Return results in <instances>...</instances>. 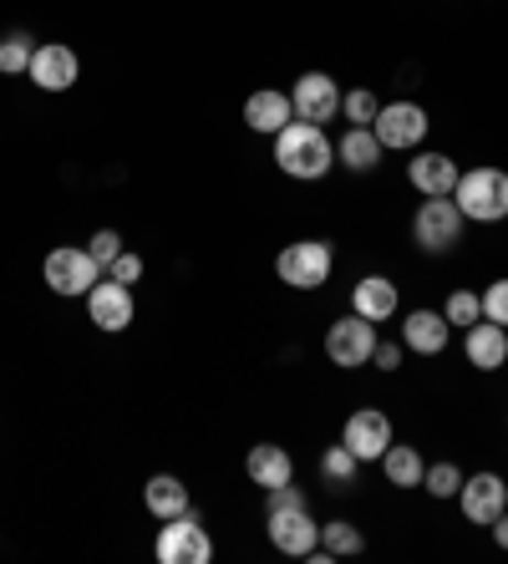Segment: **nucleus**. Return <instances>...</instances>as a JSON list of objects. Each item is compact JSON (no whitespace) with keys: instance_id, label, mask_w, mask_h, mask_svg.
Here are the masks:
<instances>
[{"instance_id":"f257e3e1","label":"nucleus","mask_w":508,"mask_h":564,"mask_svg":"<svg viewBox=\"0 0 508 564\" xmlns=\"http://www.w3.org/2000/svg\"><path fill=\"white\" fill-rule=\"evenodd\" d=\"M274 163L280 173L300 178V184H315V178H326L336 169V143L326 138L321 122H285V128L274 132Z\"/></svg>"},{"instance_id":"f03ea898","label":"nucleus","mask_w":508,"mask_h":564,"mask_svg":"<svg viewBox=\"0 0 508 564\" xmlns=\"http://www.w3.org/2000/svg\"><path fill=\"white\" fill-rule=\"evenodd\" d=\"M453 204L463 209L468 224H498L508 219V173L504 169H468L457 173V188H453Z\"/></svg>"},{"instance_id":"7ed1b4c3","label":"nucleus","mask_w":508,"mask_h":564,"mask_svg":"<svg viewBox=\"0 0 508 564\" xmlns=\"http://www.w3.org/2000/svg\"><path fill=\"white\" fill-rule=\"evenodd\" d=\"M331 270H336V250L326 239H295V245L274 254V275L290 290H321L331 280Z\"/></svg>"},{"instance_id":"20e7f679","label":"nucleus","mask_w":508,"mask_h":564,"mask_svg":"<svg viewBox=\"0 0 508 564\" xmlns=\"http://www.w3.org/2000/svg\"><path fill=\"white\" fill-rule=\"evenodd\" d=\"M463 229H468V219H463V209L453 204V194H437V198H428V204H418V219H412L418 250L447 254L453 245H463Z\"/></svg>"},{"instance_id":"39448f33","label":"nucleus","mask_w":508,"mask_h":564,"mask_svg":"<svg viewBox=\"0 0 508 564\" xmlns=\"http://www.w3.org/2000/svg\"><path fill=\"white\" fill-rule=\"evenodd\" d=\"M153 554L163 564H209L214 560V539H209V529L194 519V509H188V513H179V519H163Z\"/></svg>"},{"instance_id":"423d86ee","label":"nucleus","mask_w":508,"mask_h":564,"mask_svg":"<svg viewBox=\"0 0 508 564\" xmlns=\"http://www.w3.org/2000/svg\"><path fill=\"white\" fill-rule=\"evenodd\" d=\"M41 280L52 285V295H66V301H87V290L102 280V264L91 260L87 250H77V245H62V250L46 254V264H41Z\"/></svg>"},{"instance_id":"0eeeda50","label":"nucleus","mask_w":508,"mask_h":564,"mask_svg":"<svg viewBox=\"0 0 508 564\" xmlns=\"http://www.w3.org/2000/svg\"><path fill=\"white\" fill-rule=\"evenodd\" d=\"M371 132H377V143L387 148V153H412V148H422V138H428V112H422L418 102H381Z\"/></svg>"},{"instance_id":"6e6552de","label":"nucleus","mask_w":508,"mask_h":564,"mask_svg":"<svg viewBox=\"0 0 508 564\" xmlns=\"http://www.w3.org/2000/svg\"><path fill=\"white\" fill-rule=\"evenodd\" d=\"M371 351H377V326L371 321H361V315H341V321H331L326 330V356L336 361L341 371H356L371 361Z\"/></svg>"},{"instance_id":"1a4fd4ad","label":"nucleus","mask_w":508,"mask_h":564,"mask_svg":"<svg viewBox=\"0 0 508 564\" xmlns=\"http://www.w3.org/2000/svg\"><path fill=\"white\" fill-rule=\"evenodd\" d=\"M341 443L352 447L361 463H381V453L397 443V437H391V417L377 408H356L352 417H346V427H341Z\"/></svg>"},{"instance_id":"9d476101","label":"nucleus","mask_w":508,"mask_h":564,"mask_svg":"<svg viewBox=\"0 0 508 564\" xmlns=\"http://www.w3.org/2000/svg\"><path fill=\"white\" fill-rule=\"evenodd\" d=\"M132 290L122 285V280H112V275H102L97 285L87 290V315H91V326L97 330H107V336H118V330H128L132 326Z\"/></svg>"},{"instance_id":"9b49d317","label":"nucleus","mask_w":508,"mask_h":564,"mask_svg":"<svg viewBox=\"0 0 508 564\" xmlns=\"http://www.w3.org/2000/svg\"><path fill=\"white\" fill-rule=\"evenodd\" d=\"M270 544L290 560H311L321 544V524L311 519V509H274L270 513Z\"/></svg>"},{"instance_id":"f8f14e48","label":"nucleus","mask_w":508,"mask_h":564,"mask_svg":"<svg viewBox=\"0 0 508 564\" xmlns=\"http://www.w3.org/2000/svg\"><path fill=\"white\" fill-rule=\"evenodd\" d=\"M341 87L336 77H326V72H305V77H295V93H290V107H295L300 122H331L341 112Z\"/></svg>"},{"instance_id":"ddd939ff","label":"nucleus","mask_w":508,"mask_h":564,"mask_svg":"<svg viewBox=\"0 0 508 564\" xmlns=\"http://www.w3.org/2000/svg\"><path fill=\"white\" fill-rule=\"evenodd\" d=\"M457 503H463V519H468V524H494L498 513L508 509V484L498 473H473V478H463V488H457Z\"/></svg>"},{"instance_id":"4468645a","label":"nucleus","mask_w":508,"mask_h":564,"mask_svg":"<svg viewBox=\"0 0 508 564\" xmlns=\"http://www.w3.org/2000/svg\"><path fill=\"white\" fill-rule=\"evenodd\" d=\"M77 52L72 46H62V41H46V46H36V56H31V72L26 77L36 82L41 93H72L77 87Z\"/></svg>"},{"instance_id":"2eb2a0df","label":"nucleus","mask_w":508,"mask_h":564,"mask_svg":"<svg viewBox=\"0 0 508 564\" xmlns=\"http://www.w3.org/2000/svg\"><path fill=\"white\" fill-rule=\"evenodd\" d=\"M463 351H468V367L498 371L508 361V326H498V321H473L468 336H463Z\"/></svg>"},{"instance_id":"dca6fc26","label":"nucleus","mask_w":508,"mask_h":564,"mask_svg":"<svg viewBox=\"0 0 508 564\" xmlns=\"http://www.w3.org/2000/svg\"><path fill=\"white\" fill-rule=\"evenodd\" d=\"M447 336H453V326H447L443 311H412L402 321V346L407 351H418V356H443Z\"/></svg>"},{"instance_id":"f3484780","label":"nucleus","mask_w":508,"mask_h":564,"mask_svg":"<svg viewBox=\"0 0 508 564\" xmlns=\"http://www.w3.org/2000/svg\"><path fill=\"white\" fill-rule=\"evenodd\" d=\"M397 305H402V295H397V285H391L387 275H366V280H356V290H352V311L361 315V321L381 326V321H391V315H397Z\"/></svg>"},{"instance_id":"a211bd4d","label":"nucleus","mask_w":508,"mask_h":564,"mask_svg":"<svg viewBox=\"0 0 508 564\" xmlns=\"http://www.w3.org/2000/svg\"><path fill=\"white\" fill-rule=\"evenodd\" d=\"M407 178L418 188L422 198H437V194H453L457 188V163L447 153H418L407 163Z\"/></svg>"},{"instance_id":"6ab92c4d","label":"nucleus","mask_w":508,"mask_h":564,"mask_svg":"<svg viewBox=\"0 0 508 564\" xmlns=\"http://www.w3.org/2000/svg\"><path fill=\"white\" fill-rule=\"evenodd\" d=\"M285 122H295L290 93H274V87H264V93H255L245 102V128L249 132H264V138H274V132L285 128Z\"/></svg>"},{"instance_id":"aec40b11","label":"nucleus","mask_w":508,"mask_h":564,"mask_svg":"<svg viewBox=\"0 0 508 564\" xmlns=\"http://www.w3.org/2000/svg\"><path fill=\"white\" fill-rule=\"evenodd\" d=\"M245 473L255 478V488H280V484H290L295 478V463H290V453L280 443H255L249 447V458H245Z\"/></svg>"},{"instance_id":"412c9836","label":"nucleus","mask_w":508,"mask_h":564,"mask_svg":"<svg viewBox=\"0 0 508 564\" xmlns=\"http://www.w3.org/2000/svg\"><path fill=\"white\" fill-rule=\"evenodd\" d=\"M143 503L153 519H179V513L194 509V499H188V488H183V478H173V473H153L143 488Z\"/></svg>"},{"instance_id":"4be33fe9","label":"nucleus","mask_w":508,"mask_h":564,"mask_svg":"<svg viewBox=\"0 0 508 564\" xmlns=\"http://www.w3.org/2000/svg\"><path fill=\"white\" fill-rule=\"evenodd\" d=\"M381 153H387V148L377 143V132H371V128H346V132H341V143H336V158L352 173L381 169Z\"/></svg>"},{"instance_id":"5701e85b","label":"nucleus","mask_w":508,"mask_h":564,"mask_svg":"<svg viewBox=\"0 0 508 564\" xmlns=\"http://www.w3.org/2000/svg\"><path fill=\"white\" fill-rule=\"evenodd\" d=\"M381 473H387V484H391V488H422V473H428V458H422L418 447L391 443L387 453H381Z\"/></svg>"},{"instance_id":"b1692460","label":"nucleus","mask_w":508,"mask_h":564,"mask_svg":"<svg viewBox=\"0 0 508 564\" xmlns=\"http://www.w3.org/2000/svg\"><path fill=\"white\" fill-rule=\"evenodd\" d=\"M321 550H326V560H346V554H361L366 539L356 524H346V519H331V524H321Z\"/></svg>"},{"instance_id":"393cba45","label":"nucleus","mask_w":508,"mask_h":564,"mask_svg":"<svg viewBox=\"0 0 508 564\" xmlns=\"http://www.w3.org/2000/svg\"><path fill=\"white\" fill-rule=\"evenodd\" d=\"M31 56H36V46H31L26 31L0 36V77H21V72H31Z\"/></svg>"},{"instance_id":"a878e982","label":"nucleus","mask_w":508,"mask_h":564,"mask_svg":"<svg viewBox=\"0 0 508 564\" xmlns=\"http://www.w3.org/2000/svg\"><path fill=\"white\" fill-rule=\"evenodd\" d=\"M356 468H361V458H356L346 443H331L326 453H321V478H326V484H352Z\"/></svg>"},{"instance_id":"bb28decb","label":"nucleus","mask_w":508,"mask_h":564,"mask_svg":"<svg viewBox=\"0 0 508 564\" xmlns=\"http://www.w3.org/2000/svg\"><path fill=\"white\" fill-rule=\"evenodd\" d=\"M463 478H468V473L457 468V463H428V473H422V488H428L432 499H457Z\"/></svg>"},{"instance_id":"cd10ccee","label":"nucleus","mask_w":508,"mask_h":564,"mask_svg":"<svg viewBox=\"0 0 508 564\" xmlns=\"http://www.w3.org/2000/svg\"><path fill=\"white\" fill-rule=\"evenodd\" d=\"M377 112H381V102H377V93H366V87H356V93L341 97V118L352 122V128H371Z\"/></svg>"},{"instance_id":"c85d7f7f","label":"nucleus","mask_w":508,"mask_h":564,"mask_svg":"<svg viewBox=\"0 0 508 564\" xmlns=\"http://www.w3.org/2000/svg\"><path fill=\"white\" fill-rule=\"evenodd\" d=\"M443 315H447V326H473V321H483V301L473 295V290H453L447 305H443Z\"/></svg>"},{"instance_id":"c756f323","label":"nucleus","mask_w":508,"mask_h":564,"mask_svg":"<svg viewBox=\"0 0 508 564\" xmlns=\"http://www.w3.org/2000/svg\"><path fill=\"white\" fill-rule=\"evenodd\" d=\"M87 254L102 264V275H107V264L122 254V235H118V229H97V235H91V245H87Z\"/></svg>"},{"instance_id":"7c9ffc66","label":"nucleus","mask_w":508,"mask_h":564,"mask_svg":"<svg viewBox=\"0 0 508 564\" xmlns=\"http://www.w3.org/2000/svg\"><path fill=\"white\" fill-rule=\"evenodd\" d=\"M483 301V321H498V326H508V280H494V285L478 295Z\"/></svg>"},{"instance_id":"2f4dec72","label":"nucleus","mask_w":508,"mask_h":564,"mask_svg":"<svg viewBox=\"0 0 508 564\" xmlns=\"http://www.w3.org/2000/svg\"><path fill=\"white\" fill-rule=\"evenodd\" d=\"M107 275L112 280H122V285H138L143 280V254H132V250H122L118 260L107 264Z\"/></svg>"},{"instance_id":"473e14b6","label":"nucleus","mask_w":508,"mask_h":564,"mask_svg":"<svg viewBox=\"0 0 508 564\" xmlns=\"http://www.w3.org/2000/svg\"><path fill=\"white\" fill-rule=\"evenodd\" d=\"M274 509H305V494H300V488H290V484L270 488V513Z\"/></svg>"},{"instance_id":"72a5a7b5","label":"nucleus","mask_w":508,"mask_h":564,"mask_svg":"<svg viewBox=\"0 0 508 564\" xmlns=\"http://www.w3.org/2000/svg\"><path fill=\"white\" fill-rule=\"evenodd\" d=\"M371 361H377V371H397V367H402V346L377 341V351H371Z\"/></svg>"},{"instance_id":"f704fd0d","label":"nucleus","mask_w":508,"mask_h":564,"mask_svg":"<svg viewBox=\"0 0 508 564\" xmlns=\"http://www.w3.org/2000/svg\"><path fill=\"white\" fill-rule=\"evenodd\" d=\"M488 529H494V544H498V550H508V509L498 513V519H494Z\"/></svg>"}]
</instances>
